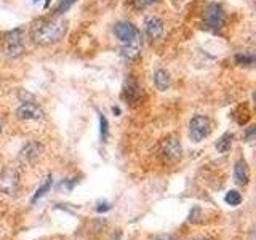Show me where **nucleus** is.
Returning a JSON list of instances; mask_svg holds the SVG:
<instances>
[{
	"label": "nucleus",
	"mask_w": 256,
	"mask_h": 240,
	"mask_svg": "<svg viewBox=\"0 0 256 240\" xmlns=\"http://www.w3.org/2000/svg\"><path fill=\"white\" fill-rule=\"evenodd\" d=\"M68 32V22L64 20H48L40 21L32 29V40L38 45H52L60 42Z\"/></svg>",
	"instance_id": "obj_1"
},
{
	"label": "nucleus",
	"mask_w": 256,
	"mask_h": 240,
	"mask_svg": "<svg viewBox=\"0 0 256 240\" xmlns=\"http://www.w3.org/2000/svg\"><path fill=\"white\" fill-rule=\"evenodd\" d=\"M26 50V44H24V32L21 29H14L8 32L5 36L4 42V53L8 58H18Z\"/></svg>",
	"instance_id": "obj_2"
},
{
	"label": "nucleus",
	"mask_w": 256,
	"mask_h": 240,
	"mask_svg": "<svg viewBox=\"0 0 256 240\" xmlns=\"http://www.w3.org/2000/svg\"><path fill=\"white\" fill-rule=\"evenodd\" d=\"M204 21L206 26L213 30L221 29L224 24H226V14H224V10L221 8V5L208 4L204 12Z\"/></svg>",
	"instance_id": "obj_3"
},
{
	"label": "nucleus",
	"mask_w": 256,
	"mask_h": 240,
	"mask_svg": "<svg viewBox=\"0 0 256 240\" xmlns=\"http://www.w3.org/2000/svg\"><path fill=\"white\" fill-rule=\"evenodd\" d=\"M208 133H210V120L205 116H196L192 117L190 124H189V134L190 140L200 142L204 138H206Z\"/></svg>",
	"instance_id": "obj_4"
},
{
	"label": "nucleus",
	"mask_w": 256,
	"mask_h": 240,
	"mask_svg": "<svg viewBox=\"0 0 256 240\" xmlns=\"http://www.w3.org/2000/svg\"><path fill=\"white\" fill-rule=\"evenodd\" d=\"M114 34H116V37L122 44H130V42H133V40L141 37V32L138 30V28L133 26L132 22H126V21H122V22L116 24V26H114Z\"/></svg>",
	"instance_id": "obj_5"
},
{
	"label": "nucleus",
	"mask_w": 256,
	"mask_h": 240,
	"mask_svg": "<svg viewBox=\"0 0 256 240\" xmlns=\"http://www.w3.org/2000/svg\"><path fill=\"white\" fill-rule=\"evenodd\" d=\"M16 117L20 120H40L44 117V110L32 102H24L16 109Z\"/></svg>",
	"instance_id": "obj_6"
},
{
	"label": "nucleus",
	"mask_w": 256,
	"mask_h": 240,
	"mask_svg": "<svg viewBox=\"0 0 256 240\" xmlns=\"http://www.w3.org/2000/svg\"><path fill=\"white\" fill-rule=\"evenodd\" d=\"M18 188V174L13 170H5L0 173V190L5 194H13Z\"/></svg>",
	"instance_id": "obj_7"
},
{
	"label": "nucleus",
	"mask_w": 256,
	"mask_h": 240,
	"mask_svg": "<svg viewBox=\"0 0 256 240\" xmlns=\"http://www.w3.org/2000/svg\"><path fill=\"white\" fill-rule=\"evenodd\" d=\"M144 28H146L148 37L152 38V40L160 38L164 34V22H162V20H158L157 16H149V18H146Z\"/></svg>",
	"instance_id": "obj_8"
},
{
	"label": "nucleus",
	"mask_w": 256,
	"mask_h": 240,
	"mask_svg": "<svg viewBox=\"0 0 256 240\" xmlns=\"http://www.w3.org/2000/svg\"><path fill=\"white\" fill-rule=\"evenodd\" d=\"M162 152L166 158L170 160H178L181 157V144L176 141L174 138H168L162 144Z\"/></svg>",
	"instance_id": "obj_9"
},
{
	"label": "nucleus",
	"mask_w": 256,
	"mask_h": 240,
	"mask_svg": "<svg viewBox=\"0 0 256 240\" xmlns=\"http://www.w3.org/2000/svg\"><path fill=\"white\" fill-rule=\"evenodd\" d=\"M140 96H141V90H140V86L138 84L134 82V80H128V82L125 84L124 86V93H122V98L128 102H138L140 100Z\"/></svg>",
	"instance_id": "obj_10"
},
{
	"label": "nucleus",
	"mask_w": 256,
	"mask_h": 240,
	"mask_svg": "<svg viewBox=\"0 0 256 240\" xmlns=\"http://www.w3.org/2000/svg\"><path fill=\"white\" fill-rule=\"evenodd\" d=\"M120 53H122L124 58L126 60H136L141 54V37L133 40L130 44H124L120 48Z\"/></svg>",
	"instance_id": "obj_11"
},
{
	"label": "nucleus",
	"mask_w": 256,
	"mask_h": 240,
	"mask_svg": "<svg viewBox=\"0 0 256 240\" xmlns=\"http://www.w3.org/2000/svg\"><path fill=\"white\" fill-rule=\"evenodd\" d=\"M234 178L236 182L240 184V186H245L248 184V180H250V173H248V166L244 160H238L234 166Z\"/></svg>",
	"instance_id": "obj_12"
},
{
	"label": "nucleus",
	"mask_w": 256,
	"mask_h": 240,
	"mask_svg": "<svg viewBox=\"0 0 256 240\" xmlns=\"http://www.w3.org/2000/svg\"><path fill=\"white\" fill-rule=\"evenodd\" d=\"M154 84L158 92H166L170 88V76L164 69H158L154 72Z\"/></svg>",
	"instance_id": "obj_13"
},
{
	"label": "nucleus",
	"mask_w": 256,
	"mask_h": 240,
	"mask_svg": "<svg viewBox=\"0 0 256 240\" xmlns=\"http://www.w3.org/2000/svg\"><path fill=\"white\" fill-rule=\"evenodd\" d=\"M40 152V146L37 142H29L26 148H24L21 150V158H24L26 162H29V160H34Z\"/></svg>",
	"instance_id": "obj_14"
},
{
	"label": "nucleus",
	"mask_w": 256,
	"mask_h": 240,
	"mask_svg": "<svg viewBox=\"0 0 256 240\" xmlns=\"http://www.w3.org/2000/svg\"><path fill=\"white\" fill-rule=\"evenodd\" d=\"M52 182H53V178L52 176H46L45 178V181L42 182V186H40L38 189H37V192L34 194V197H32V204H36L38 198H42L48 190H50V188H52Z\"/></svg>",
	"instance_id": "obj_15"
},
{
	"label": "nucleus",
	"mask_w": 256,
	"mask_h": 240,
	"mask_svg": "<svg viewBox=\"0 0 256 240\" xmlns=\"http://www.w3.org/2000/svg\"><path fill=\"white\" fill-rule=\"evenodd\" d=\"M232 133H224L221 138L218 140V142H216V149H218L220 152H228L232 146Z\"/></svg>",
	"instance_id": "obj_16"
},
{
	"label": "nucleus",
	"mask_w": 256,
	"mask_h": 240,
	"mask_svg": "<svg viewBox=\"0 0 256 240\" xmlns=\"http://www.w3.org/2000/svg\"><path fill=\"white\" fill-rule=\"evenodd\" d=\"M242 202V196H240V192L237 190H229L226 194V204L230 205V206H237Z\"/></svg>",
	"instance_id": "obj_17"
},
{
	"label": "nucleus",
	"mask_w": 256,
	"mask_h": 240,
	"mask_svg": "<svg viewBox=\"0 0 256 240\" xmlns=\"http://www.w3.org/2000/svg\"><path fill=\"white\" fill-rule=\"evenodd\" d=\"M236 61H237V64H240V66H252L254 62V56L253 54H237Z\"/></svg>",
	"instance_id": "obj_18"
},
{
	"label": "nucleus",
	"mask_w": 256,
	"mask_h": 240,
	"mask_svg": "<svg viewBox=\"0 0 256 240\" xmlns=\"http://www.w3.org/2000/svg\"><path fill=\"white\" fill-rule=\"evenodd\" d=\"M157 4V0H133V5L136 10H146V8Z\"/></svg>",
	"instance_id": "obj_19"
},
{
	"label": "nucleus",
	"mask_w": 256,
	"mask_h": 240,
	"mask_svg": "<svg viewBox=\"0 0 256 240\" xmlns=\"http://www.w3.org/2000/svg\"><path fill=\"white\" fill-rule=\"evenodd\" d=\"M77 2V0H61L60 2V5H58V8H56V14H61V13H64V12H68L69 8L74 5Z\"/></svg>",
	"instance_id": "obj_20"
},
{
	"label": "nucleus",
	"mask_w": 256,
	"mask_h": 240,
	"mask_svg": "<svg viewBox=\"0 0 256 240\" xmlns=\"http://www.w3.org/2000/svg\"><path fill=\"white\" fill-rule=\"evenodd\" d=\"M100 124H101V138L106 141L108 133H109V128H108V120H106V117H104L102 114L100 116Z\"/></svg>",
	"instance_id": "obj_21"
},
{
	"label": "nucleus",
	"mask_w": 256,
	"mask_h": 240,
	"mask_svg": "<svg viewBox=\"0 0 256 240\" xmlns=\"http://www.w3.org/2000/svg\"><path fill=\"white\" fill-rule=\"evenodd\" d=\"M253 134H254V126H250V130L246 132V140L253 141Z\"/></svg>",
	"instance_id": "obj_22"
},
{
	"label": "nucleus",
	"mask_w": 256,
	"mask_h": 240,
	"mask_svg": "<svg viewBox=\"0 0 256 240\" xmlns=\"http://www.w3.org/2000/svg\"><path fill=\"white\" fill-rule=\"evenodd\" d=\"M157 240H174V238L170 236H160V237H157Z\"/></svg>",
	"instance_id": "obj_23"
},
{
	"label": "nucleus",
	"mask_w": 256,
	"mask_h": 240,
	"mask_svg": "<svg viewBox=\"0 0 256 240\" xmlns=\"http://www.w3.org/2000/svg\"><path fill=\"white\" fill-rule=\"evenodd\" d=\"M112 112H114V114H120V109L118 108H114V109H112Z\"/></svg>",
	"instance_id": "obj_24"
},
{
	"label": "nucleus",
	"mask_w": 256,
	"mask_h": 240,
	"mask_svg": "<svg viewBox=\"0 0 256 240\" xmlns=\"http://www.w3.org/2000/svg\"><path fill=\"white\" fill-rule=\"evenodd\" d=\"M192 240H208V238H204V237H198V238H192Z\"/></svg>",
	"instance_id": "obj_25"
},
{
	"label": "nucleus",
	"mask_w": 256,
	"mask_h": 240,
	"mask_svg": "<svg viewBox=\"0 0 256 240\" xmlns=\"http://www.w3.org/2000/svg\"><path fill=\"white\" fill-rule=\"evenodd\" d=\"M0 133H2V124H0Z\"/></svg>",
	"instance_id": "obj_26"
}]
</instances>
